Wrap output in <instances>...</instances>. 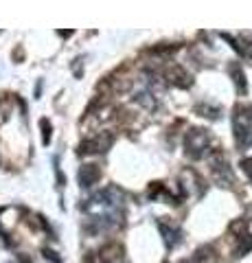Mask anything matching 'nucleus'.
<instances>
[{"label": "nucleus", "mask_w": 252, "mask_h": 263, "mask_svg": "<svg viewBox=\"0 0 252 263\" xmlns=\"http://www.w3.org/2000/svg\"><path fill=\"white\" fill-rule=\"evenodd\" d=\"M184 147L191 158H202L206 147H209V134H206V130H191L184 138Z\"/></svg>", "instance_id": "nucleus-1"}, {"label": "nucleus", "mask_w": 252, "mask_h": 263, "mask_svg": "<svg viewBox=\"0 0 252 263\" xmlns=\"http://www.w3.org/2000/svg\"><path fill=\"white\" fill-rule=\"evenodd\" d=\"M112 143L110 136L105 138H92V140H85V143L79 145V154H94V151H105Z\"/></svg>", "instance_id": "nucleus-2"}, {"label": "nucleus", "mask_w": 252, "mask_h": 263, "mask_svg": "<svg viewBox=\"0 0 252 263\" xmlns=\"http://www.w3.org/2000/svg\"><path fill=\"white\" fill-rule=\"evenodd\" d=\"M235 130H237V145L239 147H250L252 145V130L248 128V123H246L244 119H237L235 121Z\"/></svg>", "instance_id": "nucleus-3"}, {"label": "nucleus", "mask_w": 252, "mask_h": 263, "mask_svg": "<svg viewBox=\"0 0 252 263\" xmlns=\"http://www.w3.org/2000/svg\"><path fill=\"white\" fill-rule=\"evenodd\" d=\"M101 171L97 165H84L82 169H79V184L82 186H92L94 182L99 180Z\"/></svg>", "instance_id": "nucleus-4"}, {"label": "nucleus", "mask_w": 252, "mask_h": 263, "mask_svg": "<svg viewBox=\"0 0 252 263\" xmlns=\"http://www.w3.org/2000/svg\"><path fill=\"white\" fill-rule=\"evenodd\" d=\"M160 230H163L165 244H167L169 248H175V246L180 244V239H182V232H180V228H175V226H171V224H169V228H167V224H160Z\"/></svg>", "instance_id": "nucleus-5"}, {"label": "nucleus", "mask_w": 252, "mask_h": 263, "mask_svg": "<svg viewBox=\"0 0 252 263\" xmlns=\"http://www.w3.org/2000/svg\"><path fill=\"white\" fill-rule=\"evenodd\" d=\"M213 171H215V175H217V180L221 182V184H230V182H233V174H230L228 165L221 163V160L213 163Z\"/></svg>", "instance_id": "nucleus-6"}, {"label": "nucleus", "mask_w": 252, "mask_h": 263, "mask_svg": "<svg viewBox=\"0 0 252 263\" xmlns=\"http://www.w3.org/2000/svg\"><path fill=\"white\" fill-rule=\"evenodd\" d=\"M233 73H235V82H237V86L241 88V92L246 90V79H244V73H241V68L237 70V66H233Z\"/></svg>", "instance_id": "nucleus-7"}, {"label": "nucleus", "mask_w": 252, "mask_h": 263, "mask_svg": "<svg viewBox=\"0 0 252 263\" xmlns=\"http://www.w3.org/2000/svg\"><path fill=\"white\" fill-rule=\"evenodd\" d=\"M241 169L248 174V178L252 180V158H246V160H241Z\"/></svg>", "instance_id": "nucleus-8"}, {"label": "nucleus", "mask_w": 252, "mask_h": 263, "mask_svg": "<svg viewBox=\"0 0 252 263\" xmlns=\"http://www.w3.org/2000/svg\"><path fill=\"white\" fill-rule=\"evenodd\" d=\"M42 130H44V143L50 140V123L48 121H42Z\"/></svg>", "instance_id": "nucleus-9"}, {"label": "nucleus", "mask_w": 252, "mask_h": 263, "mask_svg": "<svg viewBox=\"0 0 252 263\" xmlns=\"http://www.w3.org/2000/svg\"><path fill=\"white\" fill-rule=\"evenodd\" d=\"M44 257H46V259H48V261H53V263H59V257H57V255H55V252H53V250H44Z\"/></svg>", "instance_id": "nucleus-10"}, {"label": "nucleus", "mask_w": 252, "mask_h": 263, "mask_svg": "<svg viewBox=\"0 0 252 263\" xmlns=\"http://www.w3.org/2000/svg\"><path fill=\"white\" fill-rule=\"evenodd\" d=\"M182 263H186V261H182Z\"/></svg>", "instance_id": "nucleus-11"}]
</instances>
